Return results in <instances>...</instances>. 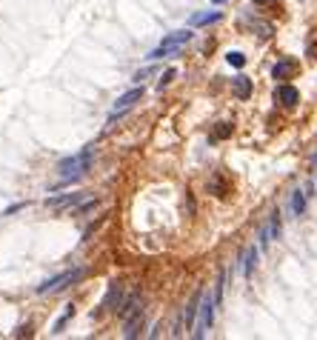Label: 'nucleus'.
<instances>
[{
    "mask_svg": "<svg viewBox=\"0 0 317 340\" xmlns=\"http://www.w3.org/2000/svg\"><path fill=\"white\" fill-rule=\"evenodd\" d=\"M92 158L94 152L92 149H80L77 154H72V158H63L58 163V177H60V186H69V183L80 180L83 174L92 169Z\"/></svg>",
    "mask_w": 317,
    "mask_h": 340,
    "instance_id": "1",
    "label": "nucleus"
},
{
    "mask_svg": "<svg viewBox=\"0 0 317 340\" xmlns=\"http://www.w3.org/2000/svg\"><path fill=\"white\" fill-rule=\"evenodd\" d=\"M189 40H192V32L189 29H183V32H174V35H169V37H163V43L160 46H154V49L146 55V60H160V58H169V55H174V51L180 49V46H186Z\"/></svg>",
    "mask_w": 317,
    "mask_h": 340,
    "instance_id": "2",
    "label": "nucleus"
},
{
    "mask_svg": "<svg viewBox=\"0 0 317 340\" xmlns=\"http://www.w3.org/2000/svg\"><path fill=\"white\" fill-rule=\"evenodd\" d=\"M215 306H217V297H215V295H209V292H203V300H200V320H197L195 332H192L197 340L209 334L212 323H215Z\"/></svg>",
    "mask_w": 317,
    "mask_h": 340,
    "instance_id": "3",
    "label": "nucleus"
},
{
    "mask_svg": "<svg viewBox=\"0 0 317 340\" xmlns=\"http://www.w3.org/2000/svg\"><path fill=\"white\" fill-rule=\"evenodd\" d=\"M77 277H83V269H69V272H63V275H58V277H51V280H46V283H40L37 286V295H49V292H63V289H69Z\"/></svg>",
    "mask_w": 317,
    "mask_h": 340,
    "instance_id": "4",
    "label": "nucleus"
},
{
    "mask_svg": "<svg viewBox=\"0 0 317 340\" xmlns=\"http://www.w3.org/2000/svg\"><path fill=\"white\" fill-rule=\"evenodd\" d=\"M140 97H143V89H140V86H135V89H129L126 94H120V97L115 100V106H112V117H109V123H115L123 112H129V109L140 100Z\"/></svg>",
    "mask_w": 317,
    "mask_h": 340,
    "instance_id": "5",
    "label": "nucleus"
},
{
    "mask_svg": "<svg viewBox=\"0 0 317 340\" xmlns=\"http://www.w3.org/2000/svg\"><path fill=\"white\" fill-rule=\"evenodd\" d=\"M277 234H280V215L274 212V215L269 217V226L263 229V232H260V249H266L269 243H272V240L277 238Z\"/></svg>",
    "mask_w": 317,
    "mask_h": 340,
    "instance_id": "6",
    "label": "nucleus"
},
{
    "mask_svg": "<svg viewBox=\"0 0 317 340\" xmlns=\"http://www.w3.org/2000/svg\"><path fill=\"white\" fill-rule=\"evenodd\" d=\"M69 206H83V195L74 192V195H60V197H49V209H69Z\"/></svg>",
    "mask_w": 317,
    "mask_h": 340,
    "instance_id": "7",
    "label": "nucleus"
},
{
    "mask_svg": "<svg viewBox=\"0 0 317 340\" xmlns=\"http://www.w3.org/2000/svg\"><path fill=\"white\" fill-rule=\"evenodd\" d=\"M140 329H143V309L126 318V326H123V337H137V334H140Z\"/></svg>",
    "mask_w": 317,
    "mask_h": 340,
    "instance_id": "8",
    "label": "nucleus"
},
{
    "mask_svg": "<svg viewBox=\"0 0 317 340\" xmlns=\"http://www.w3.org/2000/svg\"><path fill=\"white\" fill-rule=\"evenodd\" d=\"M223 20V12H200V15H192L189 26H209V23Z\"/></svg>",
    "mask_w": 317,
    "mask_h": 340,
    "instance_id": "9",
    "label": "nucleus"
},
{
    "mask_svg": "<svg viewBox=\"0 0 317 340\" xmlns=\"http://www.w3.org/2000/svg\"><path fill=\"white\" fill-rule=\"evenodd\" d=\"M120 297H123V286L120 283H112V286H109V295L103 297V309H115V306H120Z\"/></svg>",
    "mask_w": 317,
    "mask_h": 340,
    "instance_id": "10",
    "label": "nucleus"
},
{
    "mask_svg": "<svg viewBox=\"0 0 317 340\" xmlns=\"http://www.w3.org/2000/svg\"><path fill=\"white\" fill-rule=\"evenodd\" d=\"M274 97H277V103H283V106H295L297 103V89L295 86H280Z\"/></svg>",
    "mask_w": 317,
    "mask_h": 340,
    "instance_id": "11",
    "label": "nucleus"
},
{
    "mask_svg": "<svg viewBox=\"0 0 317 340\" xmlns=\"http://www.w3.org/2000/svg\"><path fill=\"white\" fill-rule=\"evenodd\" d=\"M231 86H234V94H237V97H249V94H252V80L243 77V74L231 80Z\"/></svg>",
    "mask_w": 317,
    "mask_h": 340,
    "instance_id": "12",
    "label": "nucleus"
},
{
    "mask_svg": "<svg viewBox=\"0 0 317 340\" xmlns=\"http://www.w3.org/2000/svg\"><path fill=\"white\" fill-rule=\"evenodd\" d=\"M303 212H306V195H303L300 189H295V192H292V215L300 217Z\"/></svg>",
    "mask_w": 317,
    "mask_h": 340,
    "instance_id": "13",
    "label": "nucleus"
},
{
    "mask_svg": "<svg viewBox=\"0 0 317 340\" xmlns=\"http://www.w3.org/2000/svg\"><path fill=\"white\" fill-rule=\"evenodd\" d=\"M254 266H257V249H246V257H243V275L249 277L254 272Z\"/></svg>",
    "mask_w": 317,
    "mask_h": 340,
    "instance_id": "14",
    "label": "nucleus"
},
{
    "mask_svg": "<svg viewBox=\"0 0 317 340\" xmlns=\"http://www.w3.org/2000/svg\"><path fill=\"white\" fill-rule=\"evenodd\" d=\"M292 69H295V66L288 63V60H280V63L272 69V74H274V80H283L286 74H292Z\"/></svg>",
    "mask_w": 317,
    "mask_h": 340,
    "instance_id": "15",
    "label": "nucleus"
},
{
    "mask_svg": "<svg viewBox=\"0 0 317 340\" xmlns=\"http://www.w3.org/2000/svg\"><path fill=\"white\" fill-rule=\"evenodd\" d=\"M226 60H229V63L234 66V69L246 66V55H243V51H229V55H226Z\"/></svg>",
    "mask_w": 317,
    "mask_h": 340,
    "instance_id": "16",
    "label": "nucleus"
},
{
    "mask_svg": "<svg viewBox=\"0 0 317 340\" xmlns=\"http://www.w3.org/2000/svg\"><path fill=\"white\" fill-rule=\"evenodd\" d=\"M174 74H177V72H174V69H169V72H163V77H160V83H157V89H160V92H163V89H166L169 83H172V80H174Z\"/></svg>",
    "mask_w": 317,
    "mask_h": 340,
    "instance_id": "17",
    "label": "nucleus"
},
{
    "mask_svg": "<svg viewBox=\"0 0 317 340\" xmlns=\"http://www.w3.org/2000/svg\"><path fill=\"white\" fill-rule=\"evenodd\" d=\"M311 163H314V174H317V154H314V158H311Z\"/></svg>",
    "mask_w": 317,
    "mask_h": 340,
    "instance_id": "18",
    "label": "nucleus"
},
{
    "mask_svg": "<svg viewBox=\"0 0 317 340\" xmlns=\"http://www.w3.org/2000/svg\"><path fill=\"white\" fill-rule=\"evenodd\" d=\"M215 3H226V0H215Z\"/></svg>",
    "mask_w": 317,
    "mask_h": 340,
    "instance_id": "19",
    "label": "nucleus"
},
{
    "mask_svg": "<svg viewBox=\"0 0 317 340\" xmlns=\"http://www.w3.org/2000/svg\"><path fill=\"white\" fill-rule=\"evenodd\" d=\"M257 3H263V0H257Z\"/></svg>",
    "mask_w": 317,
    "mask_h": 340,
    "instance_id": "20",
    "label": "nucleus"
}]
</instances>
